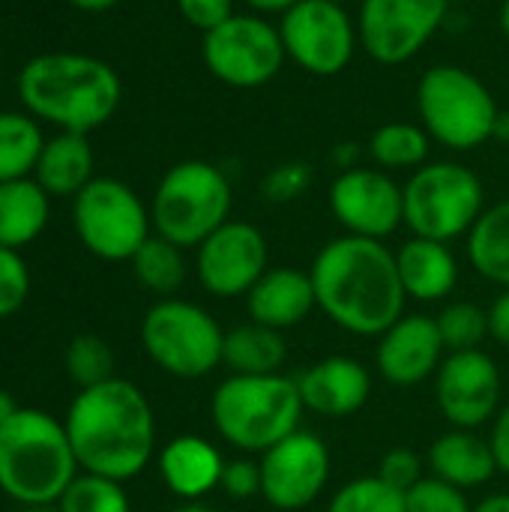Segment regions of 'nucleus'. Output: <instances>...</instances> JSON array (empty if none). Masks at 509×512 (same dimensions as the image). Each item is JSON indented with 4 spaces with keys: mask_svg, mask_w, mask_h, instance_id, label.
Returning a JSON list of instances; mask_svg holds the SVG:
<instances>
[{
    "mask_svg": "<svg viewBox=\"0 0 509 512\" xmlns=\"http://www.w3.org/2000/svg\"><path fill=\"white\" fill-rule=\"evenodd\" d=\"M318 309L345 333L378 339L402 315L408 294L396 252L384 240L342 234L321 246L309 267Z\"/></svg>",
    "mask_w": 509,
    "mask_h": 512,
    "instance_id": "1",
    "label": "nucleus"
},
{
    "mask_svg": "<svg viewBox=\"0 0 509 512\" xmlns=\"http://www.w3.org/2000/svg\"><path fill=\"white\" fill-rule=\"evenodd\" d=\"M63 426L84 474L126 483L138 477L156 453L153 408L141 387L126 378L78 390Z\"/></svg>",
    "mask_w": 509,
    "mask_h": 512,
    "instance_id": "2",
    "label": "nucleus"
},
{
    "mask_svg": "<svg viewBox=\"0 0 509 512\" xmlns=\"http://www.w3.org/2000/svg\"><path fill=\"white\" fill-rule=\"evenodd\" d=\"M18 99L30 117L57 132L90 135L117 114L123 81L111 63L93 54L45 51L21 66Z\"/></svg>",
    "mask_w": 509,
    "mask_h": 512,
    "instance_id": "3",
    "label": "nucleus"
},
{
    "mask_svg": "<svg viewBox=\"0 0 509 512\" xmlns=\"http://www.w3.org/2000/svg\"><path fill=\"white\" fill-rule=\"evenodd\" d=\"M78 477V459L66 426L36 408L0 426V492L21 507L57 504Z\"/></svg>",
    "mask_w": 509,
    "mask_h": 512,
    "instance_id": "4",
    "label": "nucleus"
},
{
    "mask_svg": "<svg viewBox=\"0 0 509 512\" xmlns=\"http://www.w3.org/2000/svg\"><path fill=\"white\" fill-rule=\"evenodd\" d=\"M303 399L288 375H228L213 399L210 417L222 441L243 456H261L300 429Z\"/></svg>",
    "mask_w": 509,
    "mask_h": 512,
    "instance_id": "5",
    "label": "nucleus"
},
{
    "mask_svg": "<svg viewBox=\"0 0 509 512\" xmlns=\"http://www.w3.org/2000/svg\"><path fill=\"white\" fill-rule=\"evenodd\" d=\"M234 189L228 174L207 159H183L171 165L150 201L153 234L198 249L216 228L231 219Z\"/></svg>",
    "mask_w": 509,
    "mask_h": 512,
    "instance_id": "6",
    "label": "nucleus"
},
{
    "mask_svg": "<svg viewBox=\"0 0 509 512\" xmlns=\"http://www.w3.org/2000/svg\"><path fill=\"white\" fill-rule=\"evenodd\" d=\"M417 114L435 144L471 153L492 141L501 105L489 84L471 69L438 63L417 81Z\"/></svg>",
    "mask_w": 509,
    "mask_h": 512,
    "instance_id": "7",
    "label": "nucleus"
},
{
    "mask_svg": "<svg viewBox=\"0 0 509 512\" xmlns=\"http://www.w3.org/2000/svg\"><path fill=\"white\" fill-rule=\"evenodd\" d=\"M405 192V225L414 237L453 243L468 237L486 210V186L474 168L459 162H426L411 171Z\"/></svg>",
    "mask_w": 509,
    "mask_h": 512,
    "instance_id": "8",
    "label": "nucleus"
},
{
    "mask_svg": "<svg viewBox=\"0 0 509 512\" xmlns=\"http://www.w3.org/2000/svg\"><path fill=\"white\" fill-rule=\"evenodd\" d=\"M141 345L165 375L195 381L222 366L225 330L204 306L165 297L147 309L141 321Z\"/></svg>",
    "mask_w": 509,
    "mask_h": 512,
    "instance_id": "9",
    "label": "nucleus"
},
{
    "mask_svg": "<svg viewBox=\"0 0 509 512\" xmlns=\"http://www.w3.org/2000/svg\"><path fill=\"white\" fill-rule=\"evenodd\" d=\"M72 228L81 246L102 261H132L153 234L150 207L117 177H93L72 198Z\"/></svg>",
    "mask_w": 509,
    "mask_h": 512,
    "instance_id": "10",
    "label": "nucleus"
},
{
    "mask_svg": "<svg viewBox=\"0 0 509 512\" xmlns=\"http://www.w3.org/2000/svg\"><path fill=\"white\" fill-rule=\"evenodd\" d=\"M201 57L216 81L237 90L270 84L288 60L279 24L261 12H234L228 21L204 33Z\"/></svg>",
    "mask_w": 509,
    "mask_h": 512,
    "instance_id": "11",
    "label": "nucleus"
},
{
    "mask_svg": "<svg viewBox=\"0 0 509 512\" xmlns=\"http://www.w3.org/2000/svg\"><path fill=\"white\" fill-rule=\"evenodd\" d=\"M288 60L315 78L345 72L360 48L357 18L333 0H300L279 15Z\"/></svg>",
    "mask_w": 509,
    "mask_h": 512,
    "instance_id": "12",
    "label": "nucleus"
},
{
    "mask_svg": "<svg viewBox=\"0 0 509 512\" xmlns=\"http://www.w3.org/2000/svg\"><path fill=\"white\" fill-rule=\"evenodd\" d=\"M450 9V0H360V48L381 66H402L441 33Z\"/></svg>",
    "mask_w": 509,
    "mask_h": 512,
    "instance_id": "13",
    "label": "nucleus"
},
{
    "mask_svg": "<svg viewBox=\"0 0 509 512\" xmlns=\"http://www.w3.org/2000/svg\"><path fill=\"white\" fill-rule=\"evenodd\" d=\"M327 204L345 234L354 237L387 240L405 225V192L390 171L375 165L339 171L330 183Z\"/></svg>",
    "mask_w": 509,
    "mask_h": 512,
    "instance_id": "14",
    "label": "nucleus"
},
{
    "mask_svg": "<svg viewBox=\"0 0 509 512\" xmlns=\"http://www.w3.org/2000/svg\"><path fill=\"white\" fill-rule=\"evenodd\" d=\"M270 270V246L258 225L228 219L195 249V273L207 294L234 300Z\"/></svg>",
    "mask_w": 509,
    "mask_h": 512,
    "instance_id": "15",
    "label": "nucleus"
},
{
    "mask_svg": "<svg viewBox=\"0 0 509 512\" xmlns=\"http://www.w3.org/2000/svg\"><path fill=\"white\" fill-rule=\"evenodd\" d=\"M330 480V450L306 429H297L261 453V498L282 512L312 507Z\"/></svg>",
    "mask_w": 509,
    "mask_h": 512,
    "instance_id": "16",
    "label": "nucleus"
},
{
    "mask_svg": "<svg viewBox=\"0 0 509 512\" xmlns=\"http://www.w3.org/2000/svg\"><path fill=\"white\" fill-rule=\"evenodd\" d=\"M501 369L483 351L447 354L435 375V399L453 429H480L501 411Z\"/></svg>",
    "mask_w": 509,
    "mask_h": 512,
    "instance_id": "17",
    "label": "nucleus"
},
{
    "mask_svg": "<svg viewBox=\"0 0 509 512\" xmlns=\"http://www.w3.org/2000/svg\"><path fill=\"white\" fill-rule=\"evenodd\" d=\"M444 339L432 315H402L387 333L378 336L375 366L384 381L396 387H417L438 375L444 363Z\"/></svg>",
    "mask_w": 509,
    "mask_h": 512,
    "instance_id": "18",
    "label": "nucleus"
},
{
    "mask_svg": "<svg viewBox=\"0 0 509 512\" xmlns=\"http://www.w3.org/2000/svg\"><path fill=\"white\" fill-rule=\"evenodd\" d=\"M297 387L306 411H315L327 420H342L357 414L369 402L372 375L360 360L333 354L306 366L297 375Z\"/></svg>",
    "mask_w": 509,
    "mask_h": 512,
    "instance_id": "19",
    "label": "nucleus"
},
{
    "mask_svg": "<svg viewBox=\"0 0 509 512\" xmlns=\"http://www.w3.org/2000/svg\"><path fill=\"white\" fill-rule=\"evenodd\" d=\"M312 309H318L312 276L297 267H270L246 294L249 321L279 333L300 327Z\"/></svg>",
    "mask_w": 509,
    "mask_h": 512,
    "instance_id": "20",
    "label": "nucleus"
},
{
    "mask_svg": "<svg viewBox=\"0 0 509 512\" xmlns=\"http://www.w3.org/2000/svg\"><path fill=\"white\" fill-rule=\"evenodd\" d=\"M225 459L216 444L201 435H177L159 453V477L171 495L183 501H201L219 489Z\"/></svg>",
    "mask_w": 509,
    "mask_h": 512,
    "instance_id": "21",
    "label": "nucleus"
},
{
    "mask_svg": "<svg viewBox=\"0 0 509 512\" xmlns=\"http://www.w3.org/2000/svg\"><path fill=\"white\" fill-rule=\"evenodd\" d=\"M396 267L408 300L435 303L453 294L459 282V261L450 243L411 237L396 249Z\"/></svg>",
    "mask_w": 509,
    "mask_h": 512,
    "instance_id": "22",
    "label": "nucleus"
},
{
    "mask_svg": "<svg viewBox=\"0 0 509 512\" xmlns=\"http://www.w3.org/2000/svg\"><path fill=\"white\" fill-rule=\"evenodd\" d=\"M426 465L432 468V477L468 492L477 486H486L495 474V456L489 447V438H480L477 429H450L444 432L432 447Z\"/></svg>",
    "mask_w": 509,
    "mask_h": 512,
    "instance_id": "23",
    "label": "nucleus"
},
{
    "mask_svg": "<svg viewBox=\"0 0 509 512\" xmlns=\"http://www.w3.org/2000/svg\"><path fill=\"white\" fill-rule=\"evenodd\" d=\"M93 147L87 135L78 132H54L45 138L39 162L33 168V180L51 198H75L93 180Z\"/></svg>",
    "mask_w": 509,
    "mask_h": 512,
    "instance_id": "24",
    "label": "nucleus"
},
{
    "mask_svg": "<svg viewBox=\"0 0 509 512\" xmlns=\"http://www.w3.org/2000/svg\"><path fill=\"white\" fill-rule=\"evenodd\" d=\"M51 219V195L33 180L0 183V246L24 249L30 246Z\"/></svg>",
    "mask_w": 509,
    "mask_h": 512,
    "instance_id": "25",
    "label": "nucleus"
},
{
    "mask_svg": "<svg viewBox=\"0 0 509 512\" xmlns=\"http://www.w3.org/2000/svg\"><path fill=\"white\" fill-rule=\"evenodd\" d=\"M285 360L288 345L279 330L249 321L225 333L222 366H228L231 375H279Z\"/></svg>",
    "mask_w": 509,
    "mask_h": 512,
    "instance_id": "26",
    "label": "nucleus"
},
{
    "mask_svg": "<svg viewBox=\"0 0 509 512\" xmlns=\"http://www.w3.org/2000/svg\"><path fill=\"white\" fill-rule=\"evenodd\" d=\"M465 246L471 267L483 279L509 288V198L483 210V216L465 237Z\"/></svg>",
    "mask_w": 509,
    "mask_h": 512,
    "instance_id": "27",
    "label": "nucleus"
},
{
    "mask_svg": "<svg viewBox=\"0 0 509 512\" xmlns=\"http://www.w3.org/2000/svg\"><path fill=\"white\" fill-rule=\"evenodd\" d=\"M432 135L423 129V123L411 120H390L381 123L369 141L366 153L381 171H417L432 156Z\"/></svg>",
    "mask_w": 509,
    "mask_h": 512,
    "instance_id": "28",
    "label": "nucleus"
},
{
    "mask_svg": "<svg viewBox=\"0 0 509 512\" xmlns=\"http://www.w3.org/2000/svg\"><path fill=\"white\" fill-rule=\"evenodd\" d=\"M45 135L27 111H0V183L33 177Z\"/></svg>",
    "mask_w": 509,
    "mask_h": 512,
    "instance_id": "29",
    "label": "nucleus"
},
{
    "mask_svg": "<svg viewBox=\"0 0 509 512\" xmlns=\"http://www.w3.org/2000/svg\"><path fill=\"white\" fill-rule=\"evenodd\" d=\"M132 273L135 279L153 291V294H162V297H171L183 288L186 282V255L177 243L159 237V234H150L147 243L132 255Z\"/></svg>",
    "mask_w": 509,
    "mask_h": 512,
    "instance_id": "30",
    "label": "nucleus"
},
{
    "mask_svg": "<svg viewBox=\"0 0 509 512\" xmlns=\"http://www.w3.org/2000/svg\"><path fill=\"white\" fill-rule=\"evenodd\" d=\"M63 363H66V372H69V378H72V384L78 390H90V387H99V384L117 378L114 375V351H111V345L102 336H93V333H78L66 345Z\"/></svg>",
    "mask_w": 509,
    "mask_h": 512,
    "instance_id": "31",
    "label": "nucleus"
},
{
    "mask_svg": "<svg viewBox=\"0 0 509 512\" xmlns=\"http://www.w3.org/2000/svg\"><path fill=\"white\" fill-rule=\"evenodd\" d=\"M435 324H438L447 354L477 351V348H483V339H489V312L468 300H456V303L444 306L441 315L435 318Z\"/></svg>",
    "mask_w": 509,
    "mask_h": 512,
    "instance_id": "32",
    "label": "nucleus"
},
{
    "mask_svg": "<svg viewBox=\"0 0 509 512\" xmlns=\"http://www.w3.org/2000/svg\"><path fill=\"white\" fill-rule=\"evenodd\" d=\"M57 507L60 512H132L123 483L99 474H78Z\"/></svg>",
    "mask_w": 509,
    "mask_h": 512,
    "instance_id": "33",
    "label": "nucleus"
},
{
    "mask_svg": "<svg viewBox=\"0 0 509 512\" xmlns=\"http://www.w3.org/2000/svg\"><path fill=\"white\" fill-rule=\"evenodd\" d=\"M327 512H405V492L387 486L378 474L357 477L336 489Z\"/></svg>",
    "mask_w": 509,
    "mask_h": 512,
    "instance_id": "34",
    "label": "nucleus"
},
{
    "mask_svg": "<svg viewBox=\"0 0 509 512\" xmlns=\"http://www.w3.org/2000/svg\"><path fill=\"white\" fill-rule=\"evenodd\" d=\"M312 177H315V171L309 162L288 159V162H279L276 168H270L258 189H261V198L270 204H291L309 192Z\"/></svg>",
    "mask_w": 509,
    "mask_h": 512,
    "instance_id": "35",
    "label": "nucleus"
},
{
    "mask_svg": "<svg viewBox=\"0 0 509 512\" xmlns=\"http://www.w3.org/2000/svg\"><path fill=\"white\" fill-rule=\"evenodd\" d=\"M405 512H474V507L462 489L438 477H423L411 492H405Z\"/></svg>",
    "mask_w": 509,
    "mask_h": 512,
    "instance_id": "36",
    "label": "nucleus"
},
{
    "mask_svg": "<svg viewBox=\"0 0 509 512\" xmlns=\"http://www.w3.org/2000/svg\"><path fill=\"white\" fill-rule=\"evenodd\" d=\"M30 294V270L18 249L0 246V318L15 315Z\"/></svg>",
    "mask_w": 509,
    "mask_h": 512,
    "instance_id": "37",
    "label": "nucleus"
},
{
    "mask_svg": "<svg viewBox=\"0 0 509 512\" xmlns=\"http://www.w3.org/2000/svg\"><path fill=\"white\" fill-rule=\"evenodd\" d=\"M219 489L231 501H252L261 495V459L252 456H237L225 462Z\"/></svg>",
    "mask_w": 509,
    "mask_h": 512,
    "instance_id": "38",
    "label": "nucleus"
},
{
    "mask_svg": "<svg viewBox=\"0 0 509 512\" xmlns=\"http://www.w3.org/2000/svg\"><path fill=\"white\" fill-rule=\"evenodd\" d=\"M378 477L399 492H411L423 480V459L408 447H396V450L381 456Z\"/></svg>",
    "mask_w": 509,
    "mask_h": 512,
    "instance_id": "39",
    "label": "nucleus"
},
{
    "mask_svg": "<svg viewBox=\"0 0 509 512\" xmlns=\"http://www.w3.org/2000/svg\"><path fill=\"white\" fill-rule=\"evenodd\" d=\"M237 0H177V12L183 15V21L201 33H210L213 27H219L222 21H228L237 9Z\"/></svg>",
    "mask_w": 509,
    "mask_h": 512,
    "instance_id": "40",
    "label": "nucleus"
},
{
    "mask_svg": "<svg viewBox=\"0 0 509 512\" xmlns=\"http://www.w3.org/2000/svg\"><path fill=\"white\" fill-rule=\"evenodd\" d=\"M489 447L498 465V474L509 477V405H504L495 420H492V432H489Z\"/></svg>",
    "mask_w": 509,
    "mask_h": 512,
    "instance_id": "41",
    "label": "nucleus"
},
{
    "mask_svg": "<svg viewBox=\"0 0 509 512\" xmlns=\"http://www.w3.org/2000/svg\"><path fill=\"white\" fill-rule=\"evenodd\" d=\"M486 312H489V336H492L498 345L509 348V288H504V291L495 297V303H492Z\"/></svg>",
    "mask_w": 509,
    "mask_h": 512,
    "instance_id": "42",
    "label": "nucleus"
},
{
    "mask_svg": "<svg viewBox=\"0 0 509 512\" xmlns=\"http://www.w3.org/2000/svg\"><path fill=\"white\" fill-rule=\"evenodd\" d=\"M360 156H363V147H360L357 141H342L339 147H333L330 162H333L339 171H348V168H357V165H360Z\"/></svg>",
    "mask_w": 509,
    "mask_h": 512,
    "instance_id": "43",
    "label": "nucleus"
},
{
    "mask_svg": "<svg viewBox=\"0 0 509 512\" xmlns=\"http://www.w3.org/2000/svg\"><path fill=\"white\" fill-rule=\"evenodd\" d=\"M246 6H249V12H261V15H282V12H288L294 3H300V0H243Z\"/></svg>",
    "mask_w": 509,
    "mask_h": 512,
    "instance_id": "44",
    "label": "nucleus"
},
{
    "mask_svg": "<svg viewBox=\"0 0 509 512\" xmlns=\"http://www.w3.org/2000/svg\"><path fill=\"white\" fill-rule=\"evenodd\" d=\"M69 6H75V9H81V12H108V9H114L120 0H66Z\"/></svg>",
    "mask_w": 509,
    "mask_h": 512,
    "instance_id": "45",
    "label": "nucleus"
},
{
    "mask_svg": "<svg viewBox=\"0 0 509 512\" xmlns=\"http://www.w3.org/2000/svg\"><path fill=\"white\" fill-rule=\"evenodd\" d=\"M474 512H509V495H489L474 507Z\"/></svg>",
    "mask_w": 509,
    "mask_h": 512,
    "instance_id": "46",
    "label": "nucleus"
},
{
    "mask_svg": "<svg viewBox=\"0 0 509 512\" xmlns=\"http://www.w3.org/2000/svg\"><path fill=\"white\" fill-rule=\"evenodd\" d=\"M18 408H21V405L12 399V393H9V390H0V426L9 423V420L18 414Z\"/></svg>",
    "mask_w": 509,
    "mask_h": 512,
    "instance_id": "47",
    "label": "nucleus"
},
{
    "mask_svg": "<svg viewBox=\"0 0 509 512\" xmlns=\"http://www.w3.org/2000/svg\"><path fill=\"white\" fill-rule=\"evenodd\" d=\"M492 141H501V144H509V111L501 108L498 120H495V129H492Z\"/></svg>",
    "mask_w": 509,
    "mask_h": 512,
    "instance_id": "48",
    "label": "nucleus"
},
{
    "mask_svg": "<svg viewBox=\"0 0 509 512\" xmlns=\"http://www.w3.org/2000/svg\"><path fill=\"white\" fill-rule=\"evenodd\" d=\"M498 24H501V33L509 39V0H504L498 9Z\"/></svg>",
    "mask_w": 509,
    "mask_h": 512,
    "instance_id": "49",
    "label": "nucleus"
},
{
    "mask_svg": "<svg viewBox=\"0 0 509 512\" xmlns=\"http://www.w3.org/2000/svg\"><path fill=\"white\" fill-rule=\"evenodd\" d=\"M174 512H213V510H210V507H204L201 501H186L180 510H174Z\"/></svg>",
    "mask_w": 509,
    "mask_h": 512,
    "instance_id": "50",
    "label": "nucleus"
},
{
    "mask_svg": "<svg viewBox=\"0 0 509 512\" xmlns=\"http://www.w3.org/2000/svg\"><path fill=\"white\" fill-rule=\"evenodd\" d=\"M24 512H60L57 504H39V507H24Z\"/></svg>",
    "mask_w": 509,
    "mask_h": 512,
    "instance_id": "51",
    "label": "nucleus"
},
{
    "mask_svg": "<svg viewBox=\"0 0 509 512\" xmlns=\"http://www.w3.org/2000/svg\"><path fill=\"white\" fill-rule=\"evenodd\" d=\"M333 3H339V6H351V3H357V6H360V0H333Z\"/></svg>",
    "mask_w": 509,
    "mask_h": 512,
    "instance_id": "52",
    "label": "nucleus"
},
{
    "mask_svg": "<svg viewBox=\"0 0 509 512\" xmlns=\"http://www.w3.org/2000/svg\"><path fill=\"white\" fill-rule=\"evenodd\" d=\"M450 3H453V6H456V3H459V6H465V3H474V0H450Z\"/></svg>",
    "mask_w": 509,
    "mask_h": 512,
    "instance_id": "53",
    "label": "nucleus"
}]
</instances>
